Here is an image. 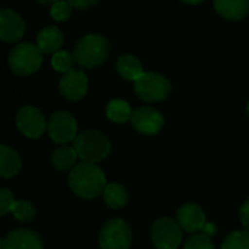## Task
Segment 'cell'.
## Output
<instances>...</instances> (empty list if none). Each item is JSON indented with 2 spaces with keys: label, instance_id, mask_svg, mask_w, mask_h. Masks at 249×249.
I'll return each mask as SVG.
<instances>
[{
  "label": "cell",
  "instance_id": "83f0119b",
  "mask_svg": "<svg viewBox=\"0 0 249 249\" xmlns=\"http://www.w3.org/2000/svg\"><path fill=\"white\" fill-rule=\"evenodd\" d=\"M70 4H71V7H74V9H79V10H86V9H89V7H92V6H95L99 0H67Z\"/></svg>",
  "mask_w": 249,
  "mask_h": 249
},
{
  "label": "cell",
  "instance_id": "7402d4cb",
  "mask_svg": "<svg viewBox=\"0 0 249 249\" xmlns=\"http://www.w3.org/2000/svg\"><path fill=\"white\" fill-rule=\"evenodd\" d=\"M10 212L15 216V219L18 222H22V223H29L36 216L35 207L28 200H18V201H15V204H13Z\"/></svg>",
  "mask_w": 249,
  "mask_h": 249
},
{
  "label": "cell",
  "instance_id": "603a6c76",
  "mask_svg": "<svg viewBox=\"0 0 249 249\" xmlns=\"http://www.w3.org/2000/svg\"><path fill=\"white\" fill-rule=\"evenodd\" d=\"M220 249H249V231L233 232L228 235Z\"/></svg>",
  "mask_w": 249,
  "mask_h": 249
},
{
  "label": "cell",
  "instance_id": "1f68e13d",
  "mask_svg": "<svg viewBox=\"0 0 249 249\" xmlns=\"http://www.w3.org/2000/svg\"><path fill=\"white\" fill-rule=\"evenodd\" d=\"M182 1L190 3V4H196V3H201V1H204V0H182Z\"/></svg>",
  "mask_w": 249,
  "mask_h": 249
},
{
  "label": "cell",
  "instance_id": "30bf717a",
  "mask_svg": "<svg viewBox=\"0 0 249 249\" xmlns=\"http://www.w3.org/2000/svg\"><path fill=\"white\" fill-rule=\"evenodd\" d=\"M130 121H131L134 130H137L142 134H147V136L159 133L165 124L162 114L152 107H140V108L134 109Z\"/></svg>",
  "mask_w": 249,
  "mask_h": 249
},
{
  "label": "cell",
  "instance_id": "f1b7e54d",
  "mask_svg": "<svg viewBox=\"0 0 249 249\" xmlns=\"http://www.w3.org/2000/svg\"><path fill=\"white\" fill-rule=\"evenodd\" d=\"M241 222H242L244 228H247L249 231V198L241 207Z\"/></svg>",
  "mask_w": 249,
  "mask_h": 249
},
{
  "label": "cell",
  "instance_id": "5bb4252c",
  "mask_svg": "<svg viewBox=\"0 0 249 249\" xmlns=\"http://www.w3.org/2000/svg\"><path fill=\"white\" fill-rule=\"evenodd\" d=\"M25 32L23 19L10 9L0 12V38L4 42H15L22 38Z\"/></svg>",
  "mask_w": 249,
  "mask_h": 249
},
{
  "label": "cell",
  "instance_id": "cb8c5ba5",
  "mask_svg": "<svg viewBox=\"0 0 249 249\" xmlns=\"http://www.w3.org/2000/svg\"><path fill=\"white\" fill-rule=\"evenodd\" d=\"M73 60H74V57L69 51H57L51 58V66L57 71L67 73L69 70H71Z\"/></svg>",
  "mask_w": 249,
  "mask_h": 249
},
{
  "label": "cell",
  "instance_id": "2e32d148",
  "mask_svg": "<svg viewBox=\"0 0 249 249\" xmlns=\"http://www.w3.org/2000/svg\"><path fill=\"white\" fill-rule=\"evenodd\" d=\"M22 168L20 156L9 146H0V175L3 178H12L18 175Z\"/></svg>",
  "mask_w": 249,
  "mask_h": 249
},
{
  "label": "cell",
  "instance_id": "7c38bea8",
  "mask_svg": "<svg viewBox=\"0 0 249 249\" xmlns=\"http://www.w3.org/2000/svg\"><path fill=\"white\" fill-rule=\"evenodd\" d=\"M60 92L69 101H80L88 92V77L80 70H69L60 80Z\"/></svg>",
  "mask_w": 249,
  "mask_h": 249
},
{
  "label": "cell",
  "instance_id": "e0dca14e",
  "mask_svg": "<svg viewBox=\"0 0 249 249\" xmlns=\"http://www.w3.org/2000/svg\"><path fill=\"white\" fill-rule=\"evenodd\" d=\"M63 44V34L57 26H47L44 28L36 36V45L41 48L42 53H57Z\"/></svg>",
  "mask_w": 249,
  "mask_h": 249
},
{
  "label": "cell",
  "instance_id": "ffe728a7",
  "mask_svg": "<svg viewBox=\"0 0 249 249\" xmlns=\"http://www.w3.org/2000/svg\"><path fill=\"white\" fill-rule=\"evenodd\" d=\"M102 196H104L105 204L108 207H111V209H121L128 201V191H127V188L124 185H121V184H117V182L107 184Z\"/></svg>",
  "mask_w": 249,
  "mask_h": 249
},
{
  "label": "cell",
  "instance_id": "d6986e66",
  "mask_svg": "<svg viewBox=\"0 0 249 249\" xmlns=\"http://www.w3.org/2000/svg\"><path fill=\"white\" fill-rule=\"evenodd\" d=\"M77 152L74 147H69V146H63V147H57L53 155H51V163L57 171H69L73 169L76 166V160H77Z\"/></svg>",
  "mask_w": 249,
  "mask_h": 249
},
{
  "label": "cell",
  "instance_id": "ac0fdd59",
  "mask_svg": "<svg viewBox=\"0 0 249 249\" xmlns=\"http://www.w3.org/2000/svg\"><path fill=\"white\" fill-rule=\"evenodd\" d=\"M117 71L125 80H133V82H136L144 73L143 67H142V63L131 54H124V55L118 57V60H117Z\"/></svg>",
  "mask_w": 249,
  "mask_h": 249
},
{
  "label": "cell",
  "instance_id": "484cf974",
  "mask_svg": "<svg viewBox=\"0 0 249 249\" xmlns=\"http://www.w3.org/2000/svg\"><path fill=\"white\" fill-rule=\"evenodd\" d=\"M71 13V4L66 0H58L57 3H54L51 6V16L54 20L57 22H61V20H66Z\"/></svg>",
  "mask_w": 249,
  "mask_h": 249
},
{
  "label": "cell",
  "instance_id": "6da1fadb",
  "mask_svg": "<svg viewBox=\"0 0 249 249\" xmlns=\"http://www.w3.org/2000/svg\"><path fill=\"white\" fill-rule=\"evenodd\" d=\"M70 190L83 200H92L104 194L107 178L104 171L92 162L77 163L69 175Z\"/></svg>",
  "mask_w": 249,
  "mask_h": 249
},
{
  "label": "cell",
  "instance_id": "8992f818",
  "mask_svg": "<svg viewBox=\"0 0 249 249\" xmlns=\"http://www.w3.org/2000/svg\"><path fill=\"white\" fill-rule=\"evenodd\" d=\"M134 90L144 102H159L169 96L171 83L159 73H143L134 82Z\"/></svg>",
  "mask_w": 249,
  "mask_h": 249
},
{
  "label": "cell",
  "instance_id": "4fadbf2b",
  "mask_svg": "<svg viewBox=\"0 0 249 249\" xmlns=\"http://www.w3.org/2000/svg\"><path fill=\"white\" fill-rule=\"evenodd\" d=\"M177 222L179 223L182 231L188 232V233L203 231V228L207 223L203 209L198 204H194V203H185L178 209Z\"/></svg>",
  "mask_w": 249,
  "mask_h": 249
},
{
  "label": "cell",
  "instance_id": "7a4b0ae2",
  "mask_svg": "<svg viewBox=\"0 0 249 249\" xmlns=\"http://www.w3.org/2000/svg\"><path fill=\"white\" fill-rule=\"evenodd\" d=\"M73 147L76 149L79 159L92 163L102 162L111 153L108 137L98 130H85L79 133L73 140Z\"/></svg>",
  "mask_w": 249,
  "mask_h": 249
},
{
  "label": "cell",
  "instance_id": "d4e9b609",
  "mask_svg": "<svg viewBox=\"0 0 249 249\" xmlns=\"http://www.w3.org/2000/svg\"><path fill=\"white\" fill-rule=\"evenodd\" d=\"M212 236L206 233H197L187 239L184 249H214L212 244Z\"/></svg>",
  "mask_w": 249,
  "mask_h": 249
},
{
  "label": "cell",
  "instance_id": "277c9868",
  "mask_svg": "<svg viewBox=\"0 0 249 249\" xmlns=\"http://www.w3.org/2000/svg\"><path fill=\"white\" fill-rule=\"evenodd\" d=\"M42 63V51L38 45L23 42L16 45L9 54V67L15 74L28 76L35 73Z\"/></svg>",
  "mask_w": 249,
  "mask_h": 249
},
{
  "label": "cell",
  "instance_id": "9a60e30c",
  "mask_svg": "<svg viewBox=\"0 0 249 249\" xmlns=\"http://www.w3.org/2000/svg\"><path fill=\"white\" fill-rule=\"evenodd\" d=\"M216 12L229 20H241L249 13V0H214Z\"/></svg>",
  "mask_w": 249,
  "mask_h": 249
},
{
  "label": "cell",
  "instance_id": "3957f363",
  "mask_svg": "<svg viewBox=\"0 0 249 249\" xmlns=\"http://www.w3.org/2000/svg\"><path fill=\"white\" fill-rule=\"evenodd\" d=\"M109 54L108 41L99 34H88L74 47V61L82 67H96L102 64Z\"/></svg>",
  "mask_w": 249,
  "mask_h": 249
},
{
  "label": "cell",
  "instance_id": "52a82bcc",
  "mask_svg": "<svg viewBox=\"0 0 249 249\" xmlns=\"http://www.w3.org/2000/svg\"><path fill=\"white\" fill-rule=\"evenodd\" d=\"M182 228L171 217H160L152 226V242L156 249H178L182 242Z\"/></svg>",
  "mask_w": 249,
  "mask_h": 249
},
{
  "label": "cell",
  "instance_id": "f546056e",
  "mask_svg": "<svg viewBox=\"0 0 249 249\" xmlns=\"http://www.w3.org/2000/svg\"><path fill=\"white\" fill-rule=\"evenodd\" d=\"M203 233L209 235V236H213L216 233V228L213 223H206V226L203 228Z\"/></svg>",
  "mask_w": 249,
  "mask_h": 249
},
{
  "label": "cell",
  "instance_id": "836d02e7",
  "mask_svg": "<svg viewBox=\"0 0 249 249\" xmlns=\"http://www.w3.org/2000/svg\"><path fill=\"white\" fill-rule=\"evenodd\" d=\"M0 249H1V248H0Z\"/></svg>",
  "mask_w": 249,
  "mask_h": 249
},
{
  "label": "cell",
  "instance_id": "8fae6325",
  "mask_svg": "<svg viewBox=\"0 0 249 249\" xmlns=\"http://www.w3.org/2000/svg\"><path fill=\"white\" fill-rule=\"evenodd\" d=\"M1 249H44L41 236L31 229H15L10 231L0 242Z\"/></svg>",
  "mask_w": 249,
  "mask_h": 249
},
{
  "label": "cell",
  "instance_id": "4316f807",
  "mask_svg": "<svg viewBox=\"0 0 249 249\" xmlns=\"http://www.w3.org/2000/svg\"><path fill=\"white\" fill-rule=\"evenodd\" d=\"M15 201L16 200L13 198L12 193L7 188H1L0 190V214L1 216H6L12 210Z\"/></svg>",
  "mask_w": 249,
  "mask_h": 249
},
{
  "label": "cell",
  "instance_id": "ba28073f",
  "mask_svg": "<svg viewBox=\"0 0 249 249\" xmlns=\"http://www.w3.org/2000/svg\"><path fill=\"white\" fill-rule=\"evenodd\" d=\"M47 131L54 143L67 144L77 136V123L70 112L57 111L50 117Z\"/></svg>",
  "mask_w": 249,
  "mask_h": 249
},
{
  "label": "cell",
  "instance_id": "d6a6232c",
  "mask_svg": "<svg viewBox=\"0 0 249 249\" xmlns=\"http://www.w3.org/2000/svg\"><path fill=\"white\" fill-rule=\"evenodd\" d=\"M248 115H249V104H248Z\"/></svg>",
  "mask_w": 249,
  "mask_h": 249
},
{
  "label": "cell",
  "instance_id": "44dd1931",
  "mask_svg": "<svg viewBox=\"0 0 249 249\" xmlns=\"http://www.w3.org/2000/svg\"><path fill=\"white\" fill-rule=\"evenodd\" d=\"M133 111L130 108V105L123 101V99H112L108 107H107V117L118 124L127 123L128 120H131Z\"/></svg>",
  "mask_w": 249,
  "mask_h": 249
},
{
  "label": "cell",
  "instance_id": "4dcf8cb0",
  "mask_svg": "<svg viewBox=\"0 0 249 249\" xmlns=\"http://www.w3.org/2000/svg\"><path fill=\"white\" fill-rule=\"evenodd\" d=\"M39 3H44V4H54V3H57L58 0H38Z\"/></svg>",
  "mask_w": 249,
  "mask_h": 249
},
{
  "label": "cell",
  "instance_id": "5b68a950",
  "mask_svg": "<svg viewBox=\"0 0 249 249\" xmlns=\"http://www.w3.org/2000/svg\"><path fill=\"white\" fill-rule=\"evenodd\" d=\"M131 242V228L123 219H111L105 222L99 232L101 249H130Z\"/></svg>",
  "mask_w": 249,
  "mask_h": 249
},
{
  "label": "cell",
  "instance_id": "9c48e42d",
  "mask_svg": "<svg viewBox=\"0 0 249 249\" xmlns=\"http://www.w3.org/2000/svg\"><path fill=\"white\" fill-rule=\"evenodd\" d=\"M45 117L42 112L31 105L20 108L16 114V127L28 139H38L47 128Z\"/></svg>",
  "mask_w": 249,
  "mask_h": 249
}]
</instances>
